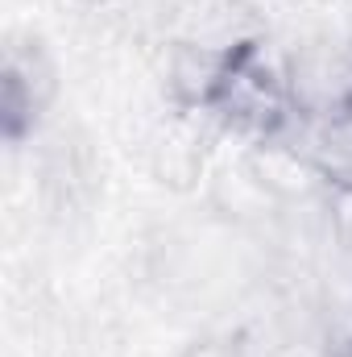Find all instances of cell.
Wrapping results in <instances>:
<instances>
[{
  "mask_svg": "<svg viewBox=\"0 0 352 357\" xmlns=\"http://www.w3.org/2000/svg\"><path fill=\"white\" fill-rule=\"evenodd\" d=\"M311 4H315V0H311Z\"/></svg>",
  "mask_w": 352,
  "mask_h": 357,
  "instance_id": "cell-12",
  "label": "cell"
},
{
  "mask_svg": "<svg viewBox=\"0 0 352 357\" xmlns=\"http://www.w3.org/2000/svg\"><path fill=\"white\" fill-rule=\"evenodd\" d=\"M349 50H352V33H349Z\"/></svg>",
  "mask_w": 352,
  "mask_h": 357,
  "instance_id": "cell-11",
  "label": "cell"
},
{
  "mask_svg": "<svg viewBox=\"0 0 352 357\" xmlns=\"http://www.w3.org/2000/svg\"><path fill=\"white\" fill-rule=\"evenodd\" d=\"M207 116L199 112H170L154 133H150V146H145V162H150V175L158 187L166 191H195L203 175H207Z\"/></svg>",
  "mask_w": 352,
  "mask_h": 357,
  "instance_id": "cell-5",
  "label": "cell"
},
{
  "mask_svg": "<svg viewBox=\"0 0 352 357\" xmlns=\"http://www.w3.org/2000/svg\"><path fill=\"white\" fill-rule=\"evenodd\" d=\"M207 121L224 133L245 137L249 146L278 142V137L294 133L298 112L290 104L286 71H282V63L265 59V38L237 50L224 84L216 91L211 108H207Z\"/></svg>",
  "mask_w": 352,
  "mask_h": 357,
  "instance_id": "cell-1",
  "label": "cell"
},
{
  "mask_svg": "<svg viewBox=\"0 0 352 357\" xmlns=\"http://www.w3.org/2000/svg\"><path fill=\"white\" fill-rule=\"evenodd\" d=\"M58 63L42 33L8 29L4 63H0V133L8 146H25L42 137L46 116L58 104Z\"/></svg>",
  "mask_w": 352,
  "mask_h": 357,
  "instance_id": "cell-2",
  "label": "cell"
},
{
  "mask_svg": "<svg viewBox=\"0 0 352 357\" xmlns=\"http://www.w3.org/2000/svg\"><path fill=\"white\" fill-rule=\"evenodd\" d=\"M290 142L303 150V158L315 167L319 178L349 183L352 187V116L340 121H298Z\"/></svg>",
  "mask_w": 352,
  "mask_h": 357,
  "instance_id": "cell-7",
  "label": "cell"
},
{
  "mask_svg": "<svg viewBox=\"0 0 352 357\" xmlns=\"http://www.w3.org/2000/svg\"><path fill=\"white\" fill-rule=\"evenodd\" d=\"M178 357H249V349L237 333H203V337L186 341Z\"/></svg>",
  "mask_w": 352,
  "mask_h": 357,
  "instance_id": "cell-9",
  "label": "cell"
},
{
  "mask_svg": "<svg viewBox=\"0 0 352 357\" xmlns=\"http://www.w3.org/2000/svg\"><path fill=\"white\" fill-rule=\"evenodd\" d=\"M290 104L298 121H340L352 116V50L349 42H307L282 63Z\"/></svg>",
  "mask_w": 352,
  "mask_h": 357,
  "instance_id": "cell-3",
  "label": "cell"
},
{
  "mask_svg": "<svg viewBox=\"0 0 352 357\" xmlns=\"http://www.w3.org/2000/svg\"><path fill=\"white\" fill-rule=\"evenodd\" d=\"M88 13H104V17H112V13H125L129 4H137V0H79Z\"/></svg>",
  "mask_w": 352,
  "mask_h": 357,
  "instance_id": "cell-10",
  "label": "cell"
},
{
  "mask_svg": "<svg viewBox=\"0 0 352 357\" xmlns=\"http://www.w3.org/2000/svg\"><path fill=\"white\" fill-rule=\"evenodd\" d=\"M38 178H42V199L54 216H67V220L83 216L99 195V158L91 150L88 133L75 125L54 129L42 142Z\"/></svg>",
  "mask_w": 352,
  "mask_h": 357,
  "instance_id": "cell-4",
  "label": "cell"
},
{
  "mask_svg": "<svg viewBox=\"0 0 352 357\" xmlns=\"http://www.w3.org/2000/svg\"><path fill=\"white\" fill-rule=\"evenodd\" d=\"M319 208H323V220H328L336 245L352 254V187L349 183L319 178Z\"/></svg>",
  "mask_w": 352,
  "mask_h": 357,
  "instance_id": "cell-8",
  "label": "cell"
},
{
  "mask_svg": "<svg viewBox=\"0 0 352 357\" xmlns=\"http://www.w3.org/2000/svg\"><path fill=\"white\" fill-rule=\"evenodd\" d=\"M232 59H237V50H224V46H211V42H199V38L170 42V54H166V96H170V108L207 116V108H211L216 91L224 84Z\"/></svg>",
  "mask_w": 352,
  "mask_h": 357,
  "instance_id": "cell-6",
  "label": "cell"
}]
</instances>
